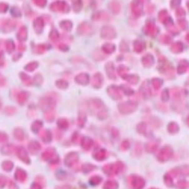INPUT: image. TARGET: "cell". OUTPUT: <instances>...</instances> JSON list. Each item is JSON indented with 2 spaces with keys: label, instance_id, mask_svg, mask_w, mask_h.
<instances>
[{
  "label": "cell",
  "instance_id": "cell-1",
  "mask_svg": "<svg viewBox=\"0 0 189 189\" xmlns=\"http://www.w3.org/2000/svg\"><path fill=\"white\" fill-rule=\"evenodd\" d=\"M158 70L161 74L165 76L171 77L174 75V68L166 58L161 55L158 59Z\"/></svg>",
  "mask_w": 189,
  "mask_h": 189
},
{
  "label": "cell",
  "instance_id": "cell-2",
  "mask_svg": "<svg viewBox=\"0 0 189 189\" xmlns=\"http://www.w3.org/2000/svg\"><path fill=\"white\" fill-rule=\"evenodd\" d=\"M51 11L55 13L66 14L70 11V6L68 3L64 1H57L51 3L49 6Z\"/></svg>",
  "mask_w": 189,
  "mask_h": 189
},
{
  "label": "cell",
  "instance_id": "cell-3",
  "mask_svg": "<svg viewBox=\"0 0 189 189\" xmlns=\"http://www.w3.org/2000/svg\"><path fill=\"white\" fill-rule=\"evenodd\" d=\"M100 36L104 40H112L116 38V30L111 26H104L100 29Z\"/></svg>",
  "mask_w": 189,
  "mask_h": 189
},
{
  "label": "cell",
  "instance_id": "cell-4",
  "mask_svg": "<svg viewBox=\"0 0 189 189\" xmlns=\"http://www.w3.org/2000/svg\"><path fill=\"white\" fill-rule=\"evenodd\" d=\"M77 31L79 35H90L93 33L94 28L93 26L88 22H83L78 25Z\"/></svg>",
  "mask_w": 189,
  "mask_h": 189
},
{
  "label": "cell",
  "instance_id": "cell-5",
  "mask_svg": "<svg viewBox=\"0 0 189 189\" xmlns=\"http://www.w3.org/2000/svg\"><path fill=\"white\" fill-rule=\"evenodd\" d=\"M144 31L147 36L152 37H155L158 34L159 29L155 25V23L152 21H148L146 23L144 27Z\"/></svg>",
  "mask_w": 189,
  "mask_h": 189
},
{
  "label": "cell",
  "instance_id": "cell-6",
  "mask_svg": "<svg viewBox=\"0 0 189 189\" xmlns=\"http://www.w3.org/2000/svg\"><path fill=\"white\" fill-rule=\"evenodd\" d=\"M16 26V22L10 18L4 19L1 22V30L5 33L11 32L15 29Z\"/></svg>",
  "mask_w": 189,
  "mask_h": 189
},
{
  "label": "cell",
  "instance_id": "cell-7",
  "mask_svg": "<svg viewBox=\"0 0 189 189\" xmlns=\"http://www.w3.org/2000/svg\"><path fill=\"white\" fill-rule=\"evenodd\" d=\"M143 10V4L141 1H133L131 4V13L134 17H138L141 16Z\"/></svg>",
  "mask_w": 189,
  "mask_h": 189
},
{
  "label": "cell",
  "instance_id": "cell-8",
  "mask_svg": "<svg viewBox=\"0 0 189 189\" xmlns=\"http://www.w3.org/2000/svg\"><path fill=\"white\" fill-rule=\"evenodd\" d=\"M45 27V20L41 17H36L33 22V27L35 32L37 34H41Z\"/></svg>",
  "mask_w": 189,
  "mask_h": 189
},
{
  "label": "cell",
  "instance_id": "cell-9",
  "mask_svg": "<svg viewBox=\"0 0 189 189\" xmlns=\"http://www.w3.org/2000/svg\"><path fill=\"white\" fill-rule=\"evenodd\" d=\"M105 70L106 75L110 80H116L117 78L114 65L112 61H109L105 65Z\"/></svg>",
  "mask_w": 189,
  "mask_h": 189
},
{
  "label": "cell",
  "instance_id": "cell-10",
  "mask_svg": "<svg viewBox=\"0 0 189 189\" xmlns=\"http://www.w3.org/2000/svg\"><path fill=\"white\" fill-rule=\"evenodd\" d=\"M104 76L100 72H97L94 74L92 78V85L94 88H99L104 82Z\"/></svg>",
  "mask_w": 189,
  "mask_h": 189
},
{
  "label": "cell",
  "instance_id": "cell-11",
  "mask_svg": "<svg viewBox=\"0 0 189 189\" xmlns=\"http://www.w3.org/2000/svg\"><path fill=\"white\" fill-rule=\"evenodd\" d=\"M74 80L78 85H86L89 83L90 81V76L86 73H81L75 76Z\"/></svg>",
  "mask_w": 189,
  "mask_h": 189
},
{
  "label": "cell",
  "instance_id": "cell-12",
  "mask_svg": "<svg viewBox=\"0 0 189 189\" xmlns=\"http://www.w3.org/2000/svg\"><path fill=\"white\" fill-rule=\"evenodd\" d=\"M92 20L94 21H108L109 18V16L108 13L105 11H97L94 13L92 16Z\"/></svg>",
  "mask_w": 189,
  "mask_h": 189
},
{
  "label": "cell",
  "instance_id": "cell-13",
  "mask_svg": "<svg viewBox=\"0 0 189 189\" xmlns=\"http://www.w3.org/2000/svg\"><path fill=\"white\" fill-rule=\"evenodd\" d=\"M50 49V45L47 44H40L32 46V51L34 53L41 55Z\"/></svg>",
  "mask_w": 189,
  "mask_h": 189
},
{
  "label": "cell",
  "instance_id": "cell-14",
  "mask_svg": "<svg viewBox=\"0 0 189 189\" xmlns=\"http://www.w3.org/2000/svg\"><path fill=\"white\" fill-rule=\"evenodd\" d=\"M17 37L20 42H24L27 41L28 38V30L26 26H22L20 27L17 32Z\"/></svg>",
  "mask_w": 189,
  "mask_h": 189
},
{
  "label": "cell",
  "instance_id": "cell-15",
  "mask_svg": "<svg viewBox=\"0 0 189 189\" xmlns=\"http://www.w3.org/2000/svg\"><path fill=\"white\" fill-rule=\"evenodd\" d=\"M154 56L151 54H147L142 58V63L145 68H150L154 64Z\"/></svg>",
  "mask_w": 189,
  "mask_h": 189
},
{
  "label": "cell",
  "instance_id": "cell-16",
  "mask_svg": "<svg viewBox=\"0 0 189 189\" xmlns=\"http://www.w3.org/2000/svg\"><path fill=\"white\" fill-rule=\"evenodd\" d=\"M108 8L112 13L114 14H118L121 11V4L118 1H113L109 3Z\"/></svg>",
  "mask_w": 189,
  "mask_h": 189
},
{
  "label": "cell",
  "instance_id": "cell-17",
  "mask_svg": "<svg viewBox=\"0 0 189 189\" xmlns=\"http://www.w3.org/2000/svg\"><path fill=\"white\" fill-rule=\"evenodd\" d=\"M189 68V62L186 60H182L178 64L177 72L179 75H182L186 73Z\"/></svg>",
  "mask_w": 189,
  "mask_h": 189
},
{
  "label": "cell",
  "instance_id": "cell-18",
  "mask_svg": "<svg viewBox=\"0 0 189 189\" xmlns=\"http://www.w3.org/2000/svg\"><path fill=\"white\" fill-rule=\"evenodd\" d=\"M146 44L143 41L141 40H136L133 44V48L134 52L138 53L142 52L145 49Z\"/></svg>",
  "mask_w": 189,
  "mask_h": 189
},
{
  "label": "cell",
  "instance_id": "cell-19",
  "mask_svg": "<svg viewBox=\"0 0 189 189\" xmlns=\"http://www.w3.org/2000/svg\"><path fill=\"white\" fill-rule=\"evenodd\" d=\"M101 50L105 54H112L116 50V46L113 43L106 42L102 46Z\"/></svg>",
  "mask_w": 189,
  "mask_h": 189
},
{
  "label": "cell",
  "instance_id": "cell-20",
  "mask_svg": "<svg viewBox=\"0 0 189 189\" xmlns=\"http://www.w3.org/2000/svg\"><path fill=\"white\" fill-rule=\"evenodd\" d=\"M59 27L61 29L63 30L64 31L66 32H70L72 30L73 28V23L70 20H62L59 23Z\"/></svg>",
  "mask_w": 189,
  "mask_h": 189
},
{
  "label": "cell",
  "instance_id": "cell-21",
  "mask_svg": "<svg viewBox=\"0 0 189 189\" xmlns=\"http://www.w3.org/2000/svg\"><path fill=\"white\" fill-rule=\"evenodd\" d=\"M170 50L173 53L179 54L183 50V45L181 41H177L172 44L170 47Z\"/></svg>",
  "mask_w": 189,
  "mask_h": 189
},
{
  "label": "cell",
  "instance_id": "cell-22",
  "mask_svg": "<svg viewBox=\"0 0 189 189\" xmlns=\"http://www.w3.org/2000/svg\"><path fill=\"white\" fill-rule=\"evenodd\" d=\"M165 25L167 30L172 34L177 35L179 33V31L178 30L177 27L174 25L172 18H170V20L166 23Z\"/></svg>",
  "mask_w": 189,
  "mask_h": 189
},
{
  "label": "cell",
  "instance_id": "cell-23",
  "mask_svg": "<svg viewBox=\"0 0 189 189\" xmlns=\"http://www.w3.org/2000/svg\"><path fill=\"white\" fill-rule=\"evenodd\" d=\"M19 77L24 85L29 86L32 84V79L31 77L24 72H21L19 74Z\"/></svg>",
  "mask_w": 189,
  "mask_h": 189
},
{
  "label": "cell",
  "instance_id": "cell-24",
  "mask_svg": "<svg viewBox=\"0 0 189 189\" xmlns=\"http://www.w3.org/2000/svg\"><path fill=\"white\" fill-rule=\"evenodd\" d=\"M129 68L126 65H119L117 69L118 74L123 79H124L125 77L128 74V72H129Z\"/></svg>",
  "mask_w": 189,
  "mask_h": 189
},
{
  "label": "cell",
  "instance_id": "cell-25",
  "mask_svg": "<svg viewBox=\"0 0 189 189\" xmlns=\"http://www.w3.org/2000/svg\"><path fill=\"white\" fill-rule=\"evenodd\" d=\"M158 20L161 22V23L165 24L170 20V18H171V17L168 15L167 10L166 9H163V10H161L160 12L158 13Z\"/></svg>",
  "mask_w": 189,
  "mask_h": 189
},
{
  "label": "cell",
  "instance_id": "cell-26",
  "mask_svg": "<svg viewBox=\"0 0 189 189\" xmlns=\"http://www.w3.org/2000/svg\"><path fill=\"white\" fill-rule=\"evenodd\" d=\"M5 47L6 52L8 54L12 53L16 49V45L13 40L8 39L5 42Z\"/></svg>",
  "mask_w": 189,
  "mask_h": 189
},
{
  "label": "cell",
  "instance_id": "cell-27",
  "mask_svg": "<svg viewBox=\"0 0 189 189\" xmlns=\"http://www.w3.org/2000/svg\"><path fill=\"white\" fill-rule=\"evenodd\" d=\"M39 64L37 61H31L26 65L24 66V70L28 72H33L35 71L37 68H38Z\"/></svg>",
  "mask_w": 189,
  "mask_h": 189
},
{
  "label": "cell",
  "instance_id": "cell-28",
  "mask_svg": "<svg viewBox=\"0 0 189 189\" xmlns=\"http://www.w3.org/2000/svg\"><path fill=\"white\" fill-rule=\"evenodd\" d=\"M72 9L75 13H79L82 10L83 7V3L80 0L72 1Z\"/></svg>",
  "mask_w": 189,
  "mask_h": 189
},
{
  "label": "cell",
  "instance_id": "cell-29",
  "mask_svg": "<svg viewBox=\"0 0 189 189\" xmlns=\"http://www.w3.org/2000/svg\"><path fill=\"white\" fill-rule=\"evenodd\" d=\"M124 80H127L129 83L132 85H136L138 83L140 80V77H138V75L136 74H128L125 77Z\"/></svg>",
  "mask_w": 189,
  "mask_h": 189
},
{
  "label": "cell",
  "instance_id": "cell-30",
  "mask_svg": "<svg viewBox=\"0 0 189 189\" xmlns=\"http://www.w3.org/2000/svg\"><path fill=\"white\" fill-rule=\"evenodd\" d=\"M10 14L16 18H20L22 16L21 10L17 6H13L10 9Z\"/></svg>",
  "mask_w": 189,
  "mask_h": 189
},
{
  "label": "cell",
  "instance_id": "cell-31",
  "mask_svg": "<svg viewBox=\"0 0 189 189\" xmlns=\"http://www.w3.org/2000/svg\"><path fill=\"white\" fill-rule=\"evenodd\" d=\"M49 38L52 41H57L59 38V32L55 28H52L50 31Z\"/></svg>",
  "mask_w": 189,
  "mask_h": 189
},
{
  "label": "cell",
  "instance_id": "cell-32",
  "mask_svg": "<svg viewBox=\"0 0 189 189\" xmlns=\"http://www.w3.org/2000/svg\"><path fill=\"white\" fill-rule=\"evenodd\" d=\"M55 85L58 89L64 90L68 88L69 86V83L67 81L64 80V79H58L55 82Z\"/></svg>",
  "mask_w": 189,
  "mask_h": 189
},
{
  "label": "cell",
  "instance_id": "cell-33",
  "mask_svg": "<svg viewBox=\"0 0 189 189\" xmlns=\"http://www.w3.org/2000/svg\"><path fill=\"white\" fill-rule=\"evenodd\" d=\"M94 59L96 61H102L105 59V56L104 53L102 51H94L93 54Z\"/></svg>",
  "mask_w": 189,
  "mask_h": 189
},
{
  "label": "cell",
  "instance_id": "cell-34",
  "mask_svg": "<svg viewBox=\"0 0 189 189\" xmlns=\"http://www.w3.org/2000/svg\"><path fill=\"white\" fill-rule=\"evenodd\" d=\"M178 25L179 26V28L182 30H186L188 29L189 27V23L186 20L185 18L178 19L177 22Z\"/></svg>",
  "mask_w": 189,
  "mask_h": 189
},
{
  "label": "cell",
  "instance_id": "cell-35",
  "mask_svg": "<svg viewBox=\"0 0 189 189\" xmlns=\"http://www.w3.org/2000/svg\"><path fill=\"white\" fill-rule=\"evenodd\" d=\"M158 41L161 42V44L167 45V44H170L171 42L172 38L168 35L163 34L159 37Z\"/></svg>",
  "mask_w": 189,
  "mask_h": 189
},
{
  "label": "cell",
  "instance_id": "cell-36",
  "mask_svg": "<svg viewBox=\"0 0 189 189\" xmlns=\"http://www.w3.org/2000/svg\"><path fill=\"white\" fill-rule=\"evenodd\" d=\"M152 83L154 88L158 89L161 88L162 85V80L159 78H154L152 79Z\"/></svg>",
  "mask_w": 189,
  "mask_h": 189
},
{
  "label": "cell",
  "instance_id": "cell-37",
  "mask_svg": "<svg viewBox=\"0 0 189 189\" xmlns=\"http://www.w3.org/2000/svg\"><path fill=\"white\" fill-rule=\"evenodd\" d=\"M186 15V12L183 8L179 7L177 8V10H176V16L177 18H178V19L184 18Z\"/></svg>",
  "mask_w": 189,
  "mask_h": 189
},
{
  "label": "cell",
  "instance_id": "cell-38",
  "mask_svg": "<svg viewBox=\"0 0 189 189\" xmlns=\"http://www.w3.org/2000/svg\"><path fill=\"white\" fill-rule=\"evenodd\" d=\"M43 81V77L40 73H36L33 77V82L36 85H41Z\"/></svg>",
  "mask_w": 189,
  "mask_h": 189
},
{
  "label": "cell",
  "instance_id": "cell-39",
  "mask_svg": "<svg viewBox=\"0 0 189 189\" xmlns=\"http://www.w3.org/2000/svg\"><path fill=\"white\" fill-rule=\"evenodd\" d=\"M33 3L37 6L41 8H43L46 6L47 1L46 0H34L33 1Z\"/></svg>",
  "mask_w": 189,
  "mask_h": 189
},
{
  "label": "cell",
  "instance_id": "cell-40",
  "mask_svg": "<svg viewBox=\"0 0 189 189\" xmlns=\"http://www.w3.org/2000/svg\"><path fill=\"white\" fill-rule=\"evenodd\" d=\"M58 49L61 51L65 52L69 51L70 49L68 45H66L65 43H59L58 45Z\"/></svg>",
  "mask_w": 189,
  "mask_h": 189
},
{
  "label": "cell",
  "instance_id": "cell-41",
  "mask_svg": "<svg viewBox=\"0 0 189 189\" xmlns=\"http://www.w3.org/2000/svg\"><path fill=\"white\" fill-rule=\"evenodd\" d=\"M9 9V5L7 3L2 2L0 4V12L2 13H5L8 11Z\"/></svg>",
  "mask_w": 189,
  "mask_h": 189
},
{
  "label": "cell",
  "instance_id": "cell-42",
  "mask_svg": "<svg viewBox=\"0 0 189 189\" xmlns=\"http://www.w3.org/2000/svg\"><path fill=\"white\" fill-rule=\"evenodd\" d=\"M27 94L26 92H22L18 96V101L20 103H23L27 99Z\"/></svg>",
  "mask_w": 189,
  "mask_h": 189
},
{
  "label": "cell",
  "instance_id": "cell-43",
  "mask_svg": "<svg viewBox=\"0 0 189 189\" xmlns=\"http://www.w3.org/2000/svg\"><path fill=\"white\" fill-rule=\"evenodd\" d=\"M120 51H122V52H127V51H128V46L125 41H122L120 44Z\"/></svg>",
  "mask_w": 189,
  "mask_h": 189
},
{
  "label": "cell",
  "instance_id": "cell-44",
  "mask_svg": "<svg viewBox=\"0 0 189 189\" xmlns=\"http://www.w3.org/2000/svg\"><path fill=\"white\" fill-rule=\"evenodd\" d=\"M22 57V54L21 53L15 54L12 56V61L14 62H16L19 61Z\"/></svg>",
  "mask_w": 189,
  "mask_h": 189
},
{
  "label": "cell",
  "instance_id": "cell-45",
  "mask_svg": "<svg viewBox=\"0 0 189 189\" xmlns=\"http://www.w3.org/2000/svg\"><path fill=\"white\" fill-rule=\"evenodd\" d=\"M1 67H3L5 65L4 53L2 50L1 51V59H0Z\"/></svg>",
  "mask_w": 189,
  "mask_h": 189
},
{
  "label": "cell",
  "instance_id": "cell-46",
  "mask_svg": "<svg viewBox=\"0 0 189 189\" xmlns=\"http://www.w3.org/2000/svg\"><path fill=\"white\" fill-rule=\"evenodd\" d=\"M181 1H172L171 2V6L173 8H175L179 6L181 4Z\"/></svg>",
  "mask_w": 189,
  "mask_h": 189
},
{
  "label": "cell",
  "instance_id": "cell-47",
  "mask_svg": "<svg viewBox=\"0 0 189 189\" xmlns=\"http://www.w3.org/2000/svg\"><path fill=\"white\" fill-rule=\"evenodd\" d=\"M26 49V46L25 45H24L22 43H20V44H18V50L20 52H23L25 51Z\"/></svg>",
  "mask_w": 189,
  "mask_h": 189
},
{
  "label": "cell",
  "instance_id": "cell-48",
  "mask_svg": "<svg viewBox=\"0 0 189 189\" xmlns=\"http://www.w3.org/2000/svg\"><path fill=\"white\" fill-rule=\"evenodd\" d=\"M24 11H25V14H26L27 16H30V14H31V9L30 8V7L29 6L25 5V9H24Z\"/></svg>",
  "mask_w": 189,
  "mask_h": 189
},
{
  "label": "cell",
  "instance_id": "cell-49",
  "mask_svg": "<svg viewBox=\"0 0 189 189\" xmlns=\"http://www.w3.org/2000/svg\"><path fill=\"white\" fill-rule=\"evenodd\" d=\"M6 79L3 75H1V86H4L6 85Z\"/></svg>",
  "mask_w": 189,
  "mask_h": 189
},
{
  "label": "cell",
  "instance_id": "cell-50",
  "mask_svg": "<svg viewBox=\"0 0 189 189\" xmlns=\"http://www.w3.org/2000/svg\"><path fill=\"white\" fill-rule=\"evenodd\" d=\"M186 40L187 41L189 42V32L187 33V34L186 36Z\"/></svg>",
  "mask_w": 189,
  "mask_h": 189
},
{
  "label": "cell",
  "instance_id": "cell-51",
  "mask_svg": "<svg viewBox=\"0 0 189 189\" xmlns=\"http://www.w3.org/2000/svg\"><path fill=\"white\" fill-rule=\"evenodd\" d=\"M187 8H188V9L189 10V1L187 2Z\"/></svg>",
  "mask_w": 189,
  "mask_h": 189
}]
</instances>
